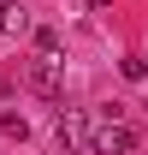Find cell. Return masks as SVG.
Here are the masks:
<instances>
[{
  "mask_svg": "<svg viewBox=\"0 0 148 155\" xmlns=\"http://www.w3.org/2000/svg\"><path fill=\"white\" fill-rule=\"evenodd\" d=\"M119 72H125L130 84H142V78H148V60H119Z\"/></svg>",
  "mask_w": 148,
  "mask_h": 155,
  "instance_id": "cell-6",
  "label": "cell"
},
{
  "mask_svg": "<svg viewBox=\"0 0 148 155\" xmlns=\"http://www.w3.org/2000/svg\"><path fill=\"white\" fill-rule=\"evenodd\" d=\"M12 30H24V12L12 0H0V36H12Z\"/></svg>",
  "mask_w": 148,
  "mask_h": 155,
  "instance_id": "cell-3",
  "label": "cell"
},
{
  "mask_svg": "<svg viewBox=\"0 0 148 155\" xmlns=\"http://www.w3.org/2000/svg\"><path fill=\"white\" fill-rule=\"evenodd\" d=\"M24 84H30V90H36V96H65V78H59V60H30V66H24Z\"/></svg>",
  "mask_w": 148,
  "mask_h": 155,
  "instance_id": "cell-2",
  "label": "cell"
},
{
  "mask_svg": "<svg viewBox=\"0 0 148 155\" xmlns=\"http://www.w3.org/2000/svg\"><path fill=\"white\" fill-rule=\"evenodd\" d=\"M89 6H95V12H101V6H107V0H89Z\"/></svg>",
  "mask_w": 148,
  "mask_h": 155,
  "instance_id": "cell-7",
  "label": "cell"
},
{
  "mask_svg": "<svg viewBox=\"0 0 148 155\" xmlns=\"http://www.w3.org/2000/svg\"><path fill=\"white\" fill-rule=\"evenodd\" d=\"M36 48H42V60H59V30H36Z\"/></svg>",
  "mask_w": 148,
  "mask_h": 155,
  "instance_id": "cell-5",
  "label": "cell"
},
{
  "mask_svg": "<svg viewBox=\"0 0 148 155\" xmlns=\"http://www.w3.org/2000/svg\"><path fill=\"white\" fill-rule=\"evenodd\" d=\"M54 137H59V149H83L89 155V114H83V107H59Z\"/></svg>",
  "mask_w": 148,
  "mask_h": 155,
  "instance_id": "cell-1",
  "label": "cell"
},
{
  "mask_svg": "<svg viewBox=\"0 0 148 155\" xmlns=\"http://www.w3.org/2000/svg\"><path fill=\"white\" fill-rule=\"evenodd\" d=\"M0 96H6V84H0Z\"/></svg>",
  "mask_w": 148,
  "mask_h": 155,
  "instance_id": "cell-8",
  "label": "cell"
},
{
  "mask_svg": "<svg viewBox=\"0 0 148 155\" xmlns=\"http://www.w3.org/2000/svg\"><path fill=\"white\" fill-rule=\"evenodd\" d=\"M0 131H6V137H18V143H24V137H30V119H24V114H0Z\"/></svg>",
  "mask_w": 148,
  "mask_h": 155,
  "instance_id": "cell-4",
  "label": "cell"
}]
</instances>
